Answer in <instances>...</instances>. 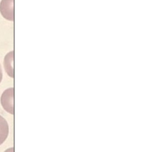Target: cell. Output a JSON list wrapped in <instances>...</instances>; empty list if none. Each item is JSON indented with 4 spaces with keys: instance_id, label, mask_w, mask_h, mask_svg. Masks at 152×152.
<instances>
[{
    "instance_id": "6da1fadb",
    "label": "cell",
    "mask_w": 152,
    "mask_h": 152,
    "mask_svg": "<svg viewBox=\"0 0 152 152\" xmlns=\"http://www.w3.org/2000/svg\"><path fill=\"white\" fill-rule=\"evenodd\" d=\"M14 89L13 87L6 89L1 97V103L4 109L8 113L14 115Z\"/></svg>"
},
{
    "instance_id": "7a4b0ae2",
    "label": "cell",
    "mask_w": 152,
    "mask_h": 152,
    "mask_svg": "<svg viewBox=\"0 0 152 152\" xmlns=\"http://www.w3.org/2000/svg\"><path fill=\"white\" fill-rule=\"evenodd\" d=\"M0 12L5 19L14 21V0H2L0 3Z\"/></svg>"
},
{
    "instance_id": "3957f363",
    "label": "cell",
    "mask_w": 152,
    "mask_h": 152,
    "mask_svg": "<svg viewBox=\"0 0 152 152\" xmlns=\"http://www.w3.org/2000/svg\"><path fill=\"white\" fill-rule=\"evenodd\" d=\"M4 66L6 72L8 75L14 78V51H11L8 53L4 61Z\"/></svg>"
},
{
    "instance_id": "277c9868",
    "label": "cell",
    "mask_w": 152,
    "mask_h": 152,
    "mask_svg": "<svg viewBox=\"0 0 152 152\" xmlns=\"http://www.w3.org/2000/svg\"><path fill=\"white\" fill-rule=\"evenodd\" d=\"M9 134V126L5 119L0 115V145L7 140Z\"/></svg>"
},
{
    "instance_id": "5b68a950",
    "label": "cell",
    "mask_w": 152,
    "mask_h": 152,
    "mask_svg": "<svg viewBox=\"0 0 152 152\" xmlns=\"http://www.w3.org/2000/svg\"><path fill=\"white\" fill-rule=\"evenodd\" d=\"M4 152H14V147H10L9 148L5 150Z\"/></svg>"
},
{
    "instance_id": "8992f818",
    "label": "cell",
    "mask_w": 152,
    "mask_h": 152,
    "mask_svg": "<svg viewBox=\"0 0 152 152\" xmlns=\"http://www.w3.org/2000/svg\"><path fill=\"white\" fill-rule=\"evenodd\" d=\"M2 69H1V64H0V83L2 81Z\"/></svg>"
}]
</instances>
